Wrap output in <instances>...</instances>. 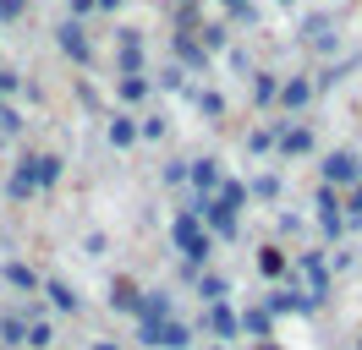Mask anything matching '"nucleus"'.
<instances>
[{"label": "nucleus", "instance_id": "22", "mask_svg": "<svg viewBox=\"0 0 362 350\" xmlns=\"http://www.w3.org/2000/svg\"><path fill=\"white\" fill-rule=\"evenodd\" d=\"M137 296H143V290H137L132 279H115L110 284V306H115V312H132V318H137Z\"/></svg>", "mask_w": 362, "mask_h": 350}, {"label": "nucleus", "instance_id": "33", "mask_svg": "<svg viewBox=\"0 0 362 350\" xmlns=\"http://www.w3.org/2000/svg\"><path fill=\"white\" fill-rule=\"evenodd\" d=\"M247 197H280V175H258L247 186Z\"/></svg>", "mask_w": 362, "mask_h": 350}, {"label": "nucleus", "instance_id": "24", "mask_svg": "<svg viewBox=\"0 0 362 350\" xmlns=\"http://www.w3.org/2000/svg\"><path fill=\"white\" fill-rule=\"evenodd\" d=\"M115 99L143 104V99H148V77H115Z\"/></svg>", "mask_w": 362, "mask_h": 350}, {"label": "nucleus", "instance_id": "5", "mask_svg": "<svg viewBox=\"0 0 362 350\" xmlns=\"http://www.w3.org/2000/svg\"><path fill=\"white\" fill-rule=\"evenodd\" d=\"M170 49H176V66H181V71L209 77V55H204V44L192 39V33H176V39H170Z\"/></svg>", "mask_w": 362, "mask_h": 350}, {"label": "nucleus", "instance_id": "21", "mask_svg": "<svg viewBox=\"0 0 362 350\" xmlns=\"http://www.w3.org/2000/svg\"><path fill=\"white\" fill-rule=\"evenodd\" d=\"M192 39L204 44V55H214V49H226V44H230V28H226V22H204Z\"/></svg>", "mask_w": 362, "mask_h": 350}, {"label": "nucleus", "instance_id": "39", "mask_svg": "<svg viewBox=\"0 0 362 350\" xmlns=\"http://www.w3.org/2000/svg\"><path fill=\"white\" fill-rule=\"evenodd\" d=\"M0 131H23V115L17 109H0Z\"/></svg>", "mask_w": 362, "mask_h": 350}, {"label": "nucleus", "instance_id": "3", "mask_svg": "<svg viewBox=\"0 0 362 350\" xmlns=\"http://www.w3.org/2000/svg\"><path fill=\"white\" fill-rule=\"evenodd\" d=\"M137 339H143V345H159V350H187V345H192V328L170 318V323H143V328H137Z\"/></svg>", "mask_w": 362, "mask_h": 350}, {"label": "nucleus", "instance_id": "19", "mask_svg": "<svg viewBox=\"0 0 362 350\" xmlns=\"http://www.w3.org/2000/svg\"><path fill=\"white\" fill-rule=\"evenodd\" d=\"M105 137H110V148H132L137 143V115H115L110 126H105Z\"/></svg>", "mask_w": 362, "mask_h": 350}, {"label": "nucleus", "instance_id": "17", "mask_svg": "<svg viewBox=\"0 0 362 350\" xmlns=\"http://www.w3.org/2000/svg\"><path fill=\"white\" fill-rule=\"evenodd\" d=\"M258 274H264V279H286V274H291L286 246H258Z\"/></svg>", "mask_w": 362, "mask_h": 350}, {"label": "nucleus", "instance_id": "6", "mask_svg": "<svg viewBox=\"0 0 362 350\" xmlns=\"http://www.w3.org/2000/svg\"><path fill=\"white\" fill-rule=\"evenodd\" d=\"M274 104L286 109V115H302V109L313 104V83H308V77H286L280 93H274Z\"/></svg>", "mask_w": 362, "mask_h": 350}, {"label": "nucleus", "instance_id": "38", "mask_svg": "<svg viewBox=\"0 0 362 350\" xmlns=\"http://www.w3.org/2000/svg\"><path fill=\"white\" fill-rule=\"evenodd\" d=\"M220 6H226L230 17H247L252 22V0H220Z\"/></svg>", "mask_w": 362, "mask_h": 350}, {"label": "nucleus", "instance_id": "31", "mask_svg": "<svg viewBox=\"0 0 362 350\" xmlns=\"http://www.w3.org/2000/svg\"><path fill=\"white\" fill-rule=\"evenodd\" d=\"M165 131H170V121H165V115H143V121H137V137H148V143H159Z\"/></svg>", "mask_w": 362, "mask_h": 350}, {"label": "nucleus", "instance_id": "35", "mask_svg": "<svg viewBox=\"0 0 362 350\" xmlns=\"http://www.w3.org/2000/svg\"><path fill=\"white\" fill-rule=\"evenodd\" d=\"M159 181H165V186H181V181H187V159H170V164H165V175H159Z\"/></svg>", "mask_w": 362, "mask_h": 350}, {"label": "nucleus", "instance_id": "9", "mask_svg": "<svg viewBox=\"0 0 362 350\" xmlns=\"http://www.w3.org/2000/svg\"><path fill=\"white\" fill-rule=\"evenodd\" d=\"M318 230H324L329 241L346 236V219H340V197L329 192V186H318Z\"/></svg>", "mask_w": 362, "mask_h": 350}, {"label": "nucleus", "instance_id": "49", "mask_svg": "<svg viewBox=\"0 0 362 350\" xmlns=\"http://www.w3.org/2000/svg\"><path fill=\"white\" fill-rule=\"evenodd\" d=\"M357 350H362V345H357Z\"/></svg>", "mask_w": 362, "mask_h": 350}, {"label": "nucleus", "instance_id": "45", "mask_svg": "<svg viewBox=\"0 0 362 350\" xmlns=\"http://www.w3.org/2000/svg\"><path fill=\"white\" fill-rule=\"evenodd\" d=\"M176 6H198V0H176Z\"/></svg>", "mask_w": 362, "mask_h": 350}, {"label": "nucleus", "instance_id": "7", "mask_svg": "<svg viewBox=\"0 0 362 350\" xmlns=\"http://www.w3.org/2000/svg\"><path fill=\"white\" fill-rule=\"evenodd\" d=\"M0 279L11 284V290H23V296H39V290H45V274H39L33 262H17V258L0 268Z\"/></svg>", "mask_w": 362, "mask_h": 350}, {"label": "nucleus", "instance_id": "4", "mask_svg": "<svg viewBox=\"0 0 362 350\" xmlns=\"http://www.w3.org/2000/svg\"><path fill=\"white\" fill-rule=\"evenodd\" d=\"M324 186H329V192H340V186L351 192V186H357V153H346V148L329 153V159H324Z\"/></svg>", "mask_w": 362, "mask_h": 350}, {"label": "nucleus", "instance_id": "40", "mask_svg": "<svg viewBox=\"0 0 362 350\" xmlns=\"http://www.w3.org/2000/svg\"><path fill=\"white\" fill-rule=\"evenodd\" d=\"M66 6H71V17H66V22H83V17L93 11V0H66Z\"/></svg>", "mask_w": 362, "mask_h": 350}, {"label": "nucleus", "instance_id": "26", "mask_svg": "<svg viewBox=\"0 0 362 350\" xmlns=\"http://www.w3.org/2000/svg\"><path fill=\"white\" fill-rule=\"evenodd\" d=\"M28 339V323L23 318H0V350H17Z\"/></svg>", "mask_w": 362, "mask_h": 350}, {"label": "nucleus", "instance_id": "27", "mask_svg": "<svg viewBox=\"0 0 362 350\" xmlns=\"http://www.w3.org/2000/svg\"><path fill=\"white\" fill-rule=\"evenodd\" d=\"M226 290H230V284L220 279V274H198V296H204V306H214V301H226Z\"/></svg>", "mask_w": 362, "mask_h": 350}, {"label": "nucleus", "instance_id": "46", "mask_svg": "<svg viewBox=\"0 0 362 350\" xmlns=\"http://www.w3.org/2000/svg\"><path fill=\"white\" fill-rule=\"evenodd\" d=\"M214 350H226V345H214Z\"/></svg>", "mask_w": 362, "mask_h": 350}, {"label": "nucleus", "instance_id": "23", "mask_svg": "<svg viewBox=\"0 0 362 350\" xmlns=\"http://www.w3.org/2000/svg\"><path fill=\"white\" fill-rule=\"evenodd\" d=\"M214 203H220V208H230V214H242V208H247V186H242V181H220Z\"/></svg>", "mask_w": 362, "mask_h": 350}, {"label": "nucleus", "instance_id": "48", "mask_svg": "<svg viewBox=\"0 0 362 350\" xmlns=\"http://www.w3.org/2000/svg\"><path fill=\"white\" fill-rule=\"evenodd\" d=\"M0 109H6V104H0Z\"/></svg>", "mask_w": 362, "mask_h": 350}, {"label": "nucleus", "instance_id": "29", "mask_svg": "<svg viewBox=\"0 0 362 350\" xmlns=\"http://www.w3.org/2000/svg\"><path fill=\"white\" fill-rule=\"evenodd\" d=\"M115 71L121 77H143V49H115Z\"/></svg>", "mask_w": 362, "mask_h": 350}, {"label": "nucleus", "instance_id": "18", "mask_svg": "<svg viewBox=\"0 0 362 350\" xmlns=\"http://www.w3.org/2000/svg\"><path fill=\"white\" fill-rule=\"evenodd\" d=\"M6 192H11V203H28V197L39 192V181H33V159H23V164L11 170V181H6Z\"/></svg>", "mask_w": 362, "mask_h": 350}, {"label": "nucleus", "instance_id": "28", "mask_svg": "<svg viewBox=\"0 0 362 350\" xmlns=\"http://www.w3.org/2000/svg\"><path fill=\"white\" fill-rule=\"evenodd\" d=\"M340 208H346V214H340V219H346V230H362V181L346 192V203H340Z\"/></svg>", "mask_w": 362, "mask_h": 350}, {"label": "nucleus", "instance_id": "20", "mask_svg": "<svg viewBox=\"0 0 362 350\" xmlns=\"http://www.w3.org/2000/svg\"><path fill=\"white\" fill-rule=\"evenodd\" d=\"M274 93H280V77H274V71H252V104L269 109V104H274Z\"/></svg>", "mask_w": 362, "mask_h": 350}, {"label": "nucleus", "instance_id": "36", "mask_svg": "<svg viewBox=\"0 0 362 350\" xmlns=\"http://www.w3.org/2000/svg\"><path fill=\"white\" fill-rule=\"evenodd\" d=\"M247 148H252V153L274 148V126H258V131H252V137H247Z\"/></svg>", "mask_w": 362, "mask_h": 350}, {"label": "nucleus", "instance_id": "15", "mask_svg": "<svg viewBox=\"0 0 362 350\" xmlns=\"http://www.w3.org/2000/svg\"><path fill=\"white\" fill-rule=\"evenodd\" d=\"M198 236H204L198 214H192V208H181V214H176V224H170V246H176V252H187V246H192Z\"/></svg>", "mask_w": 362, "mask_h": 350}, {"label": "nucleus", "instance_id": "14", "mask_svg": "<svg viewBox=\"0 0 362 350\" xmlns=\"http://www.w3.org/2000/svg\"><path fill=\"white\" fill-rule=\"evenodd\" d=\"M61 175H66V159H61V153H33V181H39V192H49Z\"/></svg>", "mask_w": 362, "mask_h": 350}, {"label": "nucleus", "instance_id": "44", "mask_svg": "<svg viewBox=\"0 0 362 350\" xmlns=\"http://www.w3.org/2000/svg\"><path fill=\"white\" fill-rule=\"evenodd\" d=\"M252 350H280V345H274V339H264V345H252Z\"/></svg>", "mask_w": 362, "mask_h": 350}, {"label": "nucleus", "instance_id": "43", "mask_svg": "<svg viewBox=\"0 0 362 350\" xmlns=\"http://www.w3.org/2000/svg\"><path fill=\"white\" fill-rule=\"evenodd\" d=\"M93 350H121V345H110V339H99V345H93Z\"/></svg>", "mask_w": 362, "mask_h": 350}, {"label": "nucleus", "instance_id": "32", "mask_svg": "<svg viewBox=\"0 0 362 350\" xmlns=\"http://www.w3.org/2000/svg\"><path fill=\"white\" fill-rule=\"evenodd\" d=\"M159 88H165V93H181V88H187V71H181V66H165V71H159Z\"/></svg>", "mask_w": 362, "mask_h": 350}, {"label": "nucleus", "instance_id": "47", "mask_svg": "<svg viewBox=\"0 0 362 350\" xmlns=\"http://www.w3.org/2000/svg\"><path fill=\"white\" fill-rule=\"evenodd\" d=\"M286 6H291V0H286Z\"/></svg>", "mask_w": 362, "mask_h": 350}, {"label": "nucleus", "instance_id": "16", "mask_svg": "<svg viewBox=\"0 0 362 350\" xmlns=\"http://www.w3.org/2000/svg\"><path fill=\"white\" fill-rule=\"evenodd\" d=\"M45 296H49V306H55V312H71V318L83 312V296H77L66 279H45Z\"/></svg>", "mask_w": 362, "mask_h": 350}, {"label": "nucleus", "instance_id": "1", "mask_svg": "<svg viewBox=\"0 0 362 350\" xmlns=\"http://www.w3.org/2000/svg\"><path fill=\"white\" fill-rule=\"evenodd\" d=\"M302 44H308V49H318V55L340 49V22L329 17V11H313V17L302 22Z\"/></svg>", "mask_w": 362, "mask_h": 350}, {"label": "nucleus", "instance_id": "42", "mask_svg": "<svg viewBox=\"0 0 362 350\" xmlns=\"http://www.w3.org/2000/svg\"><path fill=\"white\" fill-rule=\"evenodd\" d=\"M127 0H93V11H121Z\"/></svg>", "mask_w": 362, "mask_h": 350}, {"label": "nucleus", "instance_id": "8", "mask_svg": "<svg viewBox=\"0 0 362 350\" xmlns=\"http://www.w3.org/2000/svg\"><path fill=\"white\" fill-rule=\"evenodd\" d=\"M187 181L198 186V197H214L220 181H226V175H220V159H187Z\"/></svg>", "mask_w": 362, "mask_h": 350}, {"label": "nucleus", "instance_id": "34", "mask_svg": "<svg viewBox=\"0 0 362 350\" xmlns=\"http://www.w3.org/2000/svg\"><path fill=\"white\" fill-rule=\"evenodd\" d=\"M28 17V0H0V22H23Z\"/></svg>", "mask_w": 362, "mask_h": 350}, {"label": "nucleus", "instance_id": "13", "mask_svg": "<svg viewBox=\"0 0 362 350\" xmlns=\"http://www.w3.org/2000/svg\"><path fill=\"white\" fill-rule=\"evenodd\" d=\"M204 328H209V334H214V339H236V312H230L226 301L204 306Z\"/></svg>", "mask_w": 362, "mask_h": 350}, {"label": "nucleus", "instance_id": "10", "mask_svg": "<svg viewBox=\"0 0 362 350\" xmlns=\"http://www.w3.org/2000/svg\"><path fill=\"white\" fill-rule=\"evenodd\" d=\"M274 143H280L286 159H302V153H313V126H291V121H280Z\"/></svg>", "mask_w": 362, "mask_h": 350}, {"label": "nucleus", "instance_id": "25", "mask_svg": "<svg viewBox=\"0 0 362 350\" xmlns=\"http://www.w3.org/2000/svg\"><path fill=\"white\" fill-rule=\"evenodd\" d=\"M192 104L204 109L209 121H220V115H226V99H220V93H214V88H192Z\"/></svg>", "mask_w": 362, "mask_h": 350}, {"label": "nucleus", "instance_id": "37", "mask_svg": "<svg viewBox=\"0 0 362 350\" xmlns=\"http://www.w3.org/2000/svg\"><path fill=\"white\" fill-rule=\"evenodd\" d=\"M115 44H121V49H143V28H121Z\"/></svg>", "mask_w": 362, "mask_h": 350}, {"label": "nucleus", "instance_id": "41", "mask_svg": "<svg viewBox=\"0 0 362 350\" xmlns=\"http://www.w3.org/2000/svg\"><path fill=\"white\" fill-rule=\"evenodd\" d=\"M6 93H17V71H0V104H6Z\"/></svg>", "mask_w": 362, "mask_h": 350}, {"label": "nucleus", "instance_id": "12", "mask_svg": "<svg viewBox=\"0 0 362 350\" xmlns=\"http://www.w3.org/2000/svg\"><path fill=\"white\" fill-rule=\"evenodd\" d=\"M236 334H252V345H264V339L274 334V318L264 312V306H247V312L236 318Z\"/></svg>", "mask_w": 362, "mask_h": 350}, {"label": "nucleus", "instance_id": "11", "mask_svg": "<svg viewBox=\"0 0 362 350\" xmlns=\"http://www.w3.org/2000/svg\"><path fill=\"white\" fill-rule=\"evenodd\" d=\"M170 312H176V301H170L165 290H143V296H137V318H143V323H170Z\"/></svg>", "mask_w": 362, "mask_h": 350}, {"label": "nucleus", "instance_id": "30", "mask_svg": "<svg viewBox=\"0 0 362 350\" xmlns=\"http://www.w3.org/2000/svg\"><path fill=\"white\" fill-rule=\"evenodd\" d=\"M23 345L28 350H49V345H55V334H49L45 318H39V323H28V339H23Z\"/></svg>", "mask_w": 362, "mask_h": 350}, {"label": "nucleus", "instance_id": "2", "mask_svg": "<svg viewBox=\"0 0 362 350\" xmlns=\"http://www.w3.org/2000/svg\"><path fill=\"white\" fill-rule=\"evenodd\" d=\"M55 44H61V55L77 66H93V39H88V28L83 22H61L55 28Z\"/></svg>", "mask_w": 362, "mask_h": 350}]
</instances>
